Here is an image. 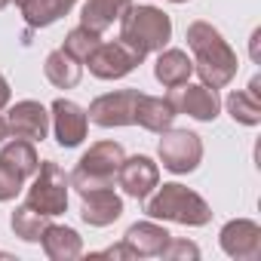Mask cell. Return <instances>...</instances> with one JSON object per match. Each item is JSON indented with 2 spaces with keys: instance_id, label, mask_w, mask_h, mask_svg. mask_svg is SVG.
Masks as SVG:
<instances>
[{
  "instance_id": "6",
  "label": "cell",
  "mask_w": 261,
  "mask_h": 261,
  "mask_svg": "<svg viewBox=\"0 0 261 261\" xmlns=\"http://www.w3.org/2000/svg\"><path fill=\"white\" fill-rule=\"evenodd\" d=\"M157 157L163 163V169H169L172 175H188L200 166L203 160V139L191 129H166L160 133V145H157Z\"/></svg>"
},
{
  "instance_id": "11",
  "label": "cell",
  "mask_w": 261,
  "mask_h": 261,
  "mask_svg": "<svg viewBox=\"0 0 261 261\" xmlns=\"http://www.w3.org/2000/svg\"><path fill=\"white\" fill-rule=\"evenodd\" d=\"M221 252L237 261H255L261 258V224L252 218H230L218 233Z\"/></svg>"
},
{
  "instance_id": "5",
  "label": "cell",
  "mask_w": 261,
  "mask_h": 261,
  "mask_svg": "<svg viewBox=\"0 0 261 261\" xmlns=\"http://www.w3.org/2000/svg\"><path fill=\"white\" fill-rule=\"evenodd\" d=\"M68 200H71V181L68 172L56 163V160H40V169L34 175V185L28 188V206L56 218L68 212Z\"/></svg>"
},
{
  "instance_id": "13",
  "label": "cell",
  "mask_w": 261,
  "mask_h": 261,
  "mask_svg": "<svg viewBox=\"0 0 261 261\" xmlns=\"http://www.w3.org/2000/svg\"><path fill=\"white\" fill-rule=\"evenodd\" d=\"M117 185L123 188L126 197L133 200H145L157 185H160V166L145 157V154H136V157H123L120 169H117Z\"/></svg>"
},
{
  "instance_id": "15",
  "label": "cell",
  "mask_w": 261,
  "mask_h": 261,
  "mask_svg": "<svg viewBox=\"0 0 261 261\" xmlns=\"http://www.w3.org/2000/svg\"><path fill=\"white\" fill-rule=\"evenodd\" d=\"M169 230L163 224H157L154 218L151 221H136L129 224V230L123 233V243L136 252V258H160L163 246L169 243Z\"/></svg>"
},
{
  "instance_id": "1",
  "label": "cell",
  "mask_w": 261,
  "mask_h": 261,
  "mask_svg": "<svg viewBox=\"0 0 261 261\" xmlns=\"http://www.w3.org/2000/svg\"><path fill=\"white\" fill-rule=\"evenodd\" d=\"M188 49L194 53V71L200 74V83L212 86V89H224L233 77H237V53L230 49V43L221 37V31L209 22H191L185 31Z\"/></svg>"
},
{
  "instance_id": "8",
  "label": "cell",
  "mask_w": 261,
  "mask_h": 261,
  "mask_svg": "<svg viewBox=\"0 0 261 261\" xmlns=\"http://www.w3.org/2000/svg\"><path fill=\"white\" fill-rule=\"evenodd\" d=\"M139 89H117V92H105L98 98H92L86 117L89 123L101 126V129H120V126H136V101H139Z\"/></svg>"
},
{
  "instance_id": "18",
  "label": "cell",
  "mask_w": 261,
  "mask_h": 261,
  "mask_svg": "<svg viewBox=\"0 0 261 261\" xmlns=\"http://www.w3.org/2000/svg\"><path fill=\"white\" fill-rule=\"evenodd\" d=\"M194 74V62L188 59L185 49H160L157 62H154V77L157 83H163L166 89H175L181 83H188Z\"/></svg>"
},
{
  "instance_id": "30",
  "label": "cell",
  "mask_w": 261,
  "mask_h": 261,
  "mask_svg": "<svg viewBox=\"0 0 261 261\" xmlns=\"http://www.w3.org/2000/svg\"><path fill=\"white\" fill-rule=\"evenodd\" d=\"M258 40H261V31L252 34V59H255V62H258Z\"/></svg>"
},
{
  "instance_id": "10",
  "label": "cell",
  "mask_w": 261,
  "mask_h": 261,
  "mask_svg": "<svg viewBox=\"0 0 261 261\" xmlns=\"http://www.w3.org/2000/svg\"><path fill=\"white\" fill-rule=\"evenodd\" d=\"M175 108V114H188L200 123H212L221 111V98H218V89L206 86V83H181L175 89H169L166 95Z\"/></svg>"
},
{
  "instance_id": "19",
  "label": "cell",
  "mask_w": 261,
  "mask_h": 261,
  "mask_svg": "<svg viewBox=\"0 0 261 261\" xmlns=\"http://www.w3.org/2000/svg\"><path fill=\"white\" fill-rule=\"evenodd\" d=\"M129 7H133V0H86L80 13V25L95 34H105L114 22L123 19Z\"/></svg>"
},
{
  "instance_id": "29",
  "label": "cell",
  "mask_w": 261,
  "mask_h": 261,
  "mask_svg": "<svg viewBox=\"0 0 261 261\" xmlns=\"http://www.w3.org/2000/svg\"><path fill=\"white\" fill-rule=\"evenodd\" d=\"M10 98H13V89H10L7 77L0 74V111H4V108H10Z\"/></svg>"
},
{
  "instance_id": "2",
  "label": "cell",
  "mask_w": 261,
  "mask_h": 261,
  "mask_svg": "<svg viewBox=\"0 0 261 261\" xmlns=\"http://www.w3.org/2000/svg\"><path fill=\"white\" fill-rule=\"evenodd\" d=\"M145 215L154 218V221H172V224H185V227H203L212 221V209L209 203L178 185V181H169V185H157L148 197H145Z\"/></svg>"
},
{
  "instance_id": "9",
  "label": "cell",
  "mask_w": 261,
  "mask_h": 261,
  "mask_svg": "<svg viewBox=\"0 0 261 261\" xmlns=\"http://www.w3.org/2000/svg\"><path fill=\"white\" fill-rule=\"evenodd\" d=\"M4 126H7V139H28L37 145L49 139V111L40 101L25 98V101L10 105Z\"/></svg>"
},
{
  "instance_id": "31",
  "label": "cell",
  "mask_w": 261,
  "mask_h": 261,
  "mask_svg": "<svg viewBox=\"0 0 261 261\" xmlns=\"http://www.w3.org/2000/svg\"><path fill=\"white\" fill-rule=\"evenodd\" d=\"M7 139V126H4V117H0V142Z\"/></svg>"
},
{
  "instance_id": "34",
  "label": "cell",
  "mask_w": 261,
  "mask_h": 261,
  "mask_svg": "<svg viewBox=\"0 0 261 261\" xmlns=\"http://www.w3.org/2000/svg\"><path fill=\"white\" fill-rule=\"evenodd\" d=\"M169 4H188V0H169Z\"/></svg>"
},
{
  "instance_id": "22",
  "label": "cell",
  "mask_w": 261,
  "mask_h": 261,
  "mask_svg": "<svg viewBox=\"0 0 261 261\" xmlns=\"http://www.w3.org/2000/svg\"><path fill=\"white\" fill-rule=\"evenodd\" d=\"M46 224H49V215H43V212L31 209L28 203L16 206V209H13V215H10V227H13V233H16L19 240H25V243H40V237H43Z\"/></svg>"
},
{
  "instance_id": "26",
  "label": "cell",
  "mask_w": 261,
  "mask_h": 261,
  "mask_svg": "<svg viewBox=\"0 0 261 261\" xmlns=\"http://www.w3.org/2000/svg\"><path fill=\"white\" fill-rule=\"evenodd\" d=\"M22 191H25V175L7 160H0V203H13Z\"/></svg>"
},
{
  "instance_id": "27",
  "label": "cell",
  "mask_w": 261,
  "mask_h": 261,
  "mask_svg": "<svg viewBox=\"0 0 261 261\" xmlns=\"http://www.w3.org/2000/svg\"><path fill=\"white\" fill-rule=\"evenodd\" d=\"M160 258H163V261H197V258H200V246L191 243V240L169 237V243L163 246Z\"/></svg>"
},
{
  "instance_id": "25",
  "label": "cell",
  "mask_w": 261,
  "mask_h": 261,
  "mask_svg": "<svg viewBox=\"0 0 261 261\" xmlns=\"http://www.w3.org/2000/svg\"><path fill=\"white\" fill-rule=\"evenodd\" d=\"M101 43V34H95V31H89V28H83V25H77V28H71L68 34H65V43H62V49L71 56V59H77L80 65L86 62V56L95 49Z\"/></svg>"
},
{
  "instance_id": "4",
  "label": "cell",
  "mask_w": 261,
  "mask_h": 261,
  "mask_svg": "<svg viewBox=\"0 0 261 261\" xmlns=\"http://www.w3.org/2000/svg\"><path fill=\"white\" fill-rule=\"evenodd\" d=\"M126 151L120 142L108 139V142H95L74 166V172L68 175L71 188L77 194H86V191H95V188H114L117 181V169L123 163Z\"/></svg>"
},
{
  "instance_id": "28",
  "label": "cell",
  "mask_w": 261,
  "mask_h": 261,
  "mask_svg": "<svg viewBox=\"0 0 261 261\" xmlns=\"http://www.w3.org/2000/svg\"><path fill=\"white\" fill-rule=\"evenodd\" d=\"M92 258H126V261H136V252L129 249L126 243H117V246H111V249H101V252H95Z\"/></svg>"
},
{
  "instance_id": "7",
  "label": "cell",
  "mask_w": 261,
  "mask_h": 261,
  "mask_svg": "<svg viewBox=\"0 0 261 261\" xmlns=\"http://www.w3.org/2000/svg\"><path fill=\"white\" fill-rule=\"evenodd\" d=\"M145 59L139 53H133L123 40H111V43H98L89 56H86V68L92 77L98 80H123L126 74H133Z\"/></svg>"
},
{
  "instance_id": "33",
  "label": "cell",
  "mask_w": 261,
  "mask_h": 261,
  "mask_svg": "<svg viewBox=\"0 0 261 261\" xmlns=\"http://www.w3.org/2000/svg\"><path fill=\"white\" fill-rule=\"evenodd\" d=\"M13 4H16V7H19V10H22V7H25V4H28V0H13Z\"/></svg>"
},
{
  "instance_id": "23",
  "label": "cell",
  "mask_w": 261,
  "mask_h": 261,
  "mask_svg": "<svg viewBox=\"0 0 261 261\" xmlns=\"http://www.w3.org/2000/svg\"><path fill=\"white\" fill-rule=\"evenodd\" d=\"M0 160L16 166L25 178L37 175V169H40V154H37L34 142H28V139H10L4 148H0Z\"/></svg>"
},
{
  "instance_id": "16",
  "label": "cell",
  "mask_w": 261,
  "mask_h": 261,
  "mask_svg": "<svg viewBox=\"0 0 261 261\" xmlns=\"http://www.w3.org/2000/svg\"><path fill=\"white\" fill-rule=\"evenodd\" d=\"M175 108H172V101L166 98V95H139V101H136V126H142V129H148V133H166V129L175 123Z\"/></svg>"
},
{
  "instance_id": "21",
  "label": "cell",
  "mask_w": 261,
  "mask_h": 261,
  "mask_svg": "<svg viewBox=\"0 0 261 261\" xmlns=\"http://www.w3.org/2000/svg\"><path fill=\"white\" fill-rule=\"evenodd\" d=\"M74 4L77 0H28L22 7V16H25L28 28H49L62 16H68Z\"/></svg>"
},
{
  "instance_id": "12",
  "label": "cell",
  "mask_w": 261,
  "mask_h": 261,
  "mask_svg": "<svg viewBox=\"0 0 261 261\" xmlns=\"http://www.w3.org/2000/svg\"><path fill=\"white\" fill-rule=\"evenodd\" d=\"M49 123H53L59 148H77L86 139V133H89L86 111L77 101H71V98H56L49 105Z\"/></svg>"
},
{
  "instance_id": "17",
  "label": "cell",
  "mask_w": 261,
  "mask_h": 261,
  "mask_svg": "<svg viewBox=\"0 0 261 261\" xmlns=\"http://www.w3.org/2000/svg\"><path fill=\"white\" fill-rule=\"evenodd\" d=\"M40 246L49 261H74L83 255V237L68 224H46Z\"/></svg>"
},
{
  "instance_id": "20",
  "label": "cell",
  "mask_w": 261,
  "mask_h": 261,
  "mask_svg": "<svg viewBox=\"0 0 261 261\" xmlns=\"http://www.w3.org/2000/svg\"><path fill=\"white\" fill-rule=\"evenodd\" d=\"M43 74H46V80H49L56 89H74V86L80 83V77H83V65H80L77 59H71V56L59 46V49H53V53L46 56Z\"/></svg>"
},
{
  "instance_id": "32",
  "label": "cell",
  "mask_w": 261,
  "mask_h": 261,
  "mask_svg": "<svg viewBox=\"0 0 261 261\" xmlns=\"http://www.w3.org/2000/svg\"><path fill=\"white\" fill-rule=\"evenodd\" d=\"M10 4H13V0H0V10H7Z\"/></svg>"
},
{
  "instance_id": "24",
  "label": "cell",
  "mask_w": 261,
  "mask_h": 261,
  "mask_svg": "<svg viewBox=\"0 0 261 261\" xmlns=\"http://www.w3.org/2000/svg\"><path fill=\"white\" fill-rule=\"evenodd\" d=\"M224 105H227V114L233 117V123H240V126H258L261 123V98L252 95L249 89H233Z\"/></svg>"
},
{
  "instance_id": "3",
  "label": "cell",
  "mask_w": 261,
  "mask_h": 261,
  "mask_svg": "<svg viewBox=\"0 0 261 261\" xmlns=\"http://www.w3.org/2000/svg\"><path fill=\"white\" fill-rule=\"evenodd\" d=\"M133 53H139L142 59L151 56V53H160L169 46L172 40V19L160 10V7H151V4H133L123 19H120V37Z\"/></svg>"
},
{
  "instance_id": "14",
  "label": "cell",
  "mask_w": 261,
  "mask_h": 261,
  "mask_svg": "<svg viewBox=\"0 0 261 261\" xmlns=\"http://www.w3.org/2000/svg\"><path fill=\"white\" fill-rule=\"evenodd\" d=\"M83 206H80V218L89 227H108L123 215V197L114 188H95L80 194Z\"/></svg>"
},
{
  "instance_id": "35",
  "label": "cell",
  "mask_w": 261,
  "mask_h": 261,
  "mask_svg": "<svg viewBox=\"0 0 261 261\" xmlns=\"http://www.w3.org/2000/svg\"><path fill=\"white\" fill-rule=\"evenodd\" d=\"M0 258H10V255H7V252H0Z\"/></svg>"
}]
</instances>
